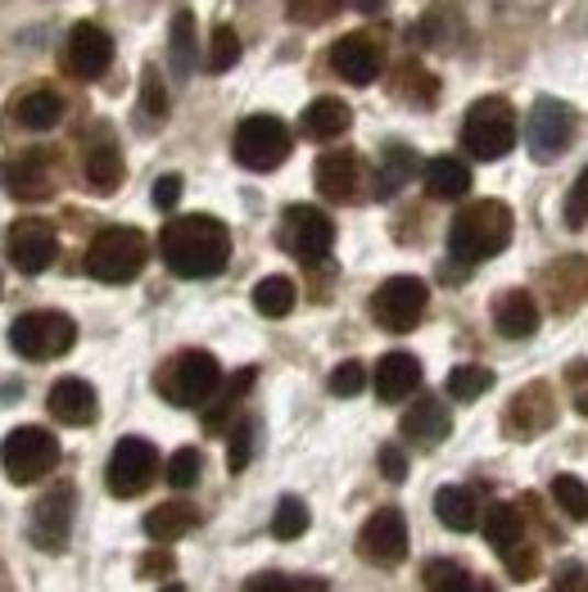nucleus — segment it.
Listing matches in <instances>:
<instances>
[{"label":"nucleus","mask_w":588,"mask_h":592,"mask_svg":"<svg viewBox=\"0 0 588 592\" xmlns=\"http://www.w3.org/2000/svg\"><path fill=\"white\" fill-rule=\"evenodd\" d=\"M168 55H172V72L177 78H191L195 72V14L191 10H181L172 19V32H168Z\"/></svg>","instance_id":"obj_32"},{"label":"nucleus","mask_w":588,"mask_h":592,"mask_svg":"<svg viewBox=\"0 0 588 592\" xmlns=\"http://www.w3.org/2000/svg\"><path fill=\"white\" fill-rule=\"evenodd\" d=\"M494 389V372L489 366H453L449 372V398L457 402H475Z\"/></svg>","instance_id":"obj_35"},{"label":"nucleus","mask_w":588,"mask_h":592,"mask_svg":"<svg viewBox=\"0 0 588 592\" xmlns=\"http://www.w3.org/2000/svg\"><path fill=\"white\" fill-rule=\"evenodd\" d=\"M249 453H253V421H240L231 430V443H227V470L240 475L249 466Z\"/></svg>","instance_id":"obj_45"},{"label":"nucleus","mask_w":588,"mask_h":592,"mask_svg":"<svg viewBox=\"0 0 588 592\" xmlns=\"http://www.w3.org/2000/svg\"><path fill=\"white\" fill-rule=\"evenodd\" d=\"M480 592H494V588H480Z\"/></svg>","instance_id":"obj_56"},{"label":"nucleus","mask_w":588,"mask_h":592,"mask_svg":"<svg viewBox=\"0 0 588 592\" xmlns=\"http://www.w3.org/2000/svg\"><path fill=\"white\" fill-rule=\"evenodd\" d=\"M426 592H480L466 566L457 561H430L426 566Z\"/></svg>","instance_id":"obj_39"},{"label":"nucleus","mask_w":588,"mask_h":592,"mask_svg":"<svg viewBox=\"0 0 588 592\" xmlns=\"http://www.w3.org/2000/svg\"><path fill=\"white\" fill-rule=\"evenodd\" d=\"M231 150H236V163L249 168V172H272L290 159L294 150V140H290V127L276 118V114H253L236 127V140H231Z\"/></svg>","instance_id":"obj_6"},{"label":"nucleus","mask_w":588,"mask_h":592,"mask_svg":"<svg viewBox=\"0 0 588 592\" xmlns=\"http://www.w3.org/2000/svg\"><path fill=\"white\" fill-rule=\"evenodd\" d=\"M159 475V453L150 439H118L114 453H109V466H104V485L114 498H136L155 485Z\"/></svg>","instance_id":"obj_9"},{"label":"nucleus","mask_w":588,"mask_h":592,"mask_svg":"<svg viewBox=\"0 0 588 592\" xmlns=\"http://www.w3.org/2000/svg\"><path fill=\"white\" fill-rule=\"evenodd\" d=\"M59 466V439L42 425H19L0 443V470L10 485H36Z\"/></svg>","instance_id":"obj_5"},{"label":"nucleus","mask_w":588,"mask_h":592,"mask_svg":"<svg viewBox=\"0 0 588 592\" xmlns=\"http://www.w3.org/2000/svg\"><path fill=\"white\" fill-rule=\"evenodd\" d=\"M82 181L95 195H114L123 186V150L109 136L91 140L87 155H82Z\"/></svg>","instance_id":"obj_21"},{"label":"nucleus","mask_w":588,"mask_h":592,"mask_svg":"<svg viewBox=\"0 0 588 592\" xmlns=\"http://www.w3.org/2000/svg\"><path fill=\"white\" fill-rule=\"evenodd\" d=\"M575 412H579V417H588V389H579V394H575Z\"/></svg>","instance_id":"obj_53"},{"label":"nucleus","mask_w":588,"mask_h":592,"mask_svg":"<svg viewBox=\"0 0 588 592\" xmlns=\"http://www.w3.org/2000/svg\"><path fill=\"white\" fill-rule=\"evenodd\" d=\"M304 530H308V506L299 498H281L276 515H272V538L294 543V538H304Z\"/></svg>","instance_id":"obj_40"},{"label":"nucleus","mask_w":588,"mask_h":592,"mask_svg":"<svg viewBox=\"0 0 588 592\" xmlns=\"http://www.w3.org/2000/svg\"><path fill=\"white\" fill-rule=\"evenodd\" d=\"M336 244V227H330V217L321 208H308V204H294L285 213V249L294 258H304V263H321Z\"/></svg>","instance_id":"obj_15"},{"label":"nucleus","mask_w":588,"mask_h":592,"mask_svg":"<svg viewBox=\"0 0 588 592\" xmlns=\"http://www.w3.org/2000/svg\"><path fill=\"white\" fill-rule=\"evenodd\" d=\"M381 46L372 42V36H362V32H349L340 36L336 46H330V68L340 72V78L349 87H372L381 78Z\"/></svg>","instance_id":"obj_17"},{"label":"nucleus","mask_w":588,"mask_h":592,"mask_svg":"<svg viewBox=\"0 0 588 592\" xmlns=\"http://www.w3.org/2000/svg\"><path fill=\"white\" fill-rule=\"evenodd\" d=\"M462 140H466V155L480 159V163H494V159H507L517 150V114H511L507 100H475L466 109V123H462Z\"/></svg>","instance_id":"obj_3"},{"label":"nucleus","mask_w":588,"mask_h":592,"mask_svg":"<svg viewBox=\"0 0 588 592\" xmlns=\"http://www.w3.org/2000/svg\"><path fill=\"white\" fill-rule=\"evenodd\" d=\"M358 177H362V163H358L353 150H330V155L317 159V191L336 204L358 195Z\"/></svg>","instance_id":"obj_22"},{"label":"nucleus","mask_w":588,"mask_h":592,"mask_svg":"<svg viewBox=\"0 0 588 592\" xmlns=\"http://www.w3.org/2000/svg\"><path fill=\"white\" fill-rule=\"evenodd\" d=\"M163 592H186V588H181V583H168V588H163Z\"/></svg>","instance_id":"obj_55"},{"label":"nucleus","mask_w":588,"mask_h":592,"mask_svg":"<svg viewBox=\"0 0 588 592\" xmlns=\"http://www.w3.org/2000/svg\"><path fill=\"white\" fill-rule=\"evenodd\" d=\"M584 221H588V168L575 177V186H570V195H566V227L579 231Z\"/></svg>","instance_id":"obj_47"},{"label":"nucleus","mask_w":588,"mask_h":592,"mask_svg":"<svg viewBox=\"0 0 588 592\" xmlns=\"http://www.w3.org/2000/svg\"><path fill=\"white\" fill-rule=\"evenodd\" d=\"M145 258H150V240L136 227H104L87 249V272L104 285H123L145 267Z\"/></svg>","instance_id":"obj_4"},{"label":"nucleus","mask_w":588,"mask_h":592,"mask_svg":"<svg viewBox=\"0 0 588 592\" xmlns=\"http://www.w3.org/2000/svg\"><path fill=\"white\" fill-rule=\"evenodd\" d=\"M426 191L430 200H462L471 191V168L453 155H439L426 163Z\"/></svg>","instance_id":"obj_29"},{"label":"nucleus","mask_w":588,"mask_h":592,"mask_svg":"<svg viewBox=\"0 0 588 592\" xmlns=\"http://www.w3.org/2000/svg\"><path fill=\"white\" fill-rule=\"evenodd\" d=\"M64 118V95L50 87H32L14 100V123L27 132H50Z\"/></svg>","instance_id":"obj_26"},{"label":"nucleus","mask_w":588,"mask_h":592,"mask_svg":"<svg viewBox=\"0 0 588 592\" xmlns=\"http://www.w3.org/2000/svg\"><path fill=\"white\" fill-rule=\"evenodd\" d=\"M64 64H68L72 78H82V82L104 78L109 64H114V36H109L104 27H95V23H78L68 32Z\"/></svg>","instance_id":"obj_14"},{"label":"nucleus","mask_w":588,"mask_h":592,"mask_svg":"<svg viewBox=\"0 0 588 592\" xmlns=\"http://www.w3.org/2000/svg\"><path fill=\"white\" fill-rule=\"evenodd\" d=\"M358 551L372 566H398L408 557V521L398 506H381L366 515V525L358 530Z\"/></svg>","instance_id":"obj_12"},{"label":"nucleus","mask_w":588,"mask_h":592,"mask_svg":"<svg viewBox=\"0 0 588 592\" xmlns=\"http://www.w3.org/2000/svg\"><path fill=\"white\" fill-rule=\"evenodd\" d=\"M426 304H430L426 281H417V276H389L372 294V317H376V326L394 330V335H408V330L421 321Z\"/></svg>","instance_id":"obj_10"},{"label":"nucleus","mask_w":588,"mask_h":592,"mask_svg":"<svg viewBox=\"0 0 588 592\" xmlns=\"http://www.w3.org/2000/svg\"><path fill=\"white\" fill-rule=\"evenodd\" d=\"M200 525V515L191 502H159L150 515H145V534L155 543H172V538H186Z\"/></svg>","instance_id":"obj_28"},{"label":"nucleus","mask_w":588,"mask_h":592,"mask_svg":"<svg viewBox=\"0 0 588 592\" xmlns=\"http://www.w3.org/2000/svg\"><path fill=\"white\" fill-rule=\"evenodd\" d=\"M421 389V362L412 353H385L376 362V398L381 402H403Z\"/></svg>","instance_id":"obj_20"},{"label":"nucleus","mask_w":588,"mask_h":592,"mask_svg":"<svg viewBox=\"0 0 588 592\" xmlns=\"http://www.w3.org/2000/svg\"><path fill=\"white\" fill-rule=\"evenodd\" d=\"M485 543L498 551V557H511V551L525 543V521H521V511L511 506V502H498L485 515Z\"/></svg>","instance_id":"obj_30"},{"label":"nucleus","mask_w":588,"mask_h":592,"mask_svg":"<svg viewBox=\"0 0 588 592\" xmlns=\"http://www.w3.org/2000/svg\"><path fill=\"white\" fill-rule=\"evenodd\" d=\"M511 244V208L502 200H475L457 208L449 227V253L457 263H485Z\"/></svg>","instance_id":"obj_2"},{"label":"nucleus","mask_w":588,"mask_h":592,"mask_svg":"<svg viewBox=\"0 0 588 592\" xmlns=\"http://www.w3.org/2000/svg\"><path fill=\"white\" fill-rule=\"evenodd\" d=\"M381 475L389 479V485H403V479H408V457H403L394 443H389V448H381Z\"/></svg>","instance_id":"obj_51"},{"label":"nucleus","mask_w":588,"mask_h":592,"mask_svg":"<svg viewBox=\"0 0 588 592\" xmlns=\"http://www.w3.org/2000/svg\"><path fill=\"white\" fill-rule=\"evenodd\" d=\"M285 10H290L294 23L317 27V23H330V19H336V14L344 10V0H285Z\"/></svg>","instance_id":"obj_41"},{"label":"nucleus","mask_w":588,"mask_h":592,"mask_svg":"<svg viewBox=\"0 0 588 592\" xmlns=\"http://www.w3.org/2000/svg\"><path fill=\"white\" fill-rule=\"evenodd\" d=\"M494 326H498V335H507V340H530L539 330V304L530 299V289L502 294L498 308H494Z\"/></svg>","instance_id":"obj_24"},{"label":"nucleus","mask_w":588,"mask_h":592,"mask_svg":"<svg viewBox=\"0 0 588 592\" xmlns=\"http://www.w3.org/2000/svg\"><path fill=\"white\" fill-rule=\"evenodd\" d=\"M177 200H181V177H177V172L159 177V181H155V208H172Z\"/></svg>","instance_id":"obj_52"},{"label":"nucleus","mask_w":588,"mask_h":592,"mask_svg":"<svg viewBox=\"0 0 588 592\" xmlns=\"http://www.w3.org/2000/svg\"><path fill=\"white\" fill-rule=\"evenodd\" d=\"M159 389L177 407H204V402L217 398V389H223V366H217L213 353L191 349V353H181L168 372H163Z\"/></svg>","instance_id":"obj_8"},{"label":"nucleus","mask_w":588,"mask_h":592,"mask_svg":"<svg viewBox=\"0 0 588 592\" xmlns=\"http://www.w3.org/2000/svg\"><path fill=\"white\" fill-rule=\"evenodd\" d=\"M10 191L19 200H46L50 195V159L46 155H23L10 168Z\"/></svg>","instance_id":"obj_31"},{"label":"nucleus","mask_w":588,"mask_h":592,"mask_svg":"<svg viewBox=\"0 0 588 592\" xmlns=\"http://www.w3.org/2000/svg\"><path fill=\"white\" fill-rule=\"evenodd\" d=\"M570 136H575V109L566 100H553V95L534 100V109H530V155L539 163H553L557 155H566Z\"/></svg>","instance_id":"obj_11"},{"label":"nucleus","mask_w":588,"mask_h":592,"mask_svg":"<svg viewBox=\"0 0 588 592\" xmlns=\"http://www.w3.org/2000/svg\"><path fill=\"white\" fill-rule=\"evenodd\" d=\"M46 407H50V417L64 421V425H91L95 412H100L95 389H91L82 376H64V380H55L50 394H46Z\"/></svg>","instance_id":"obj_19"},{"label":"nucleus","mask_w":588,"mask_h":592,"mask_svg":"<svg viewBox=\"0 0 588 592\" xmlns=\"http://www.w3.org/2000/svg\"><path fill=\"white\" fill-rule=\"evenodd\" d=\"M200 453L195 448H177L172 457H168V485L172 489H191L195 485V479H200Z\"/></svg>","instance_id":"obj_43"},{"label":"nucleus","mask_w":588,"mask_h":592,"mask_svg":"<svg viewBox=\"0 0 588 592\" xmlns=\"http://www.w3.org/2000/svg\"><path fill=\"white\" fill-rule=\"evenodd\" d=\"M5 253H10V263L23 276H42L55 258H59V236H55L50 221L23 217V221H14L10 236H5Z\"/></svg>","instance_id":"obj_13"},{"label":"nucleus","mask_w":588,"mask_h":592,"mask_svg":"<svg viewBox=\"0 0 588 592\" xmlns=\"http://www.w3.org/2000/svg\"><path fill=\"white\" fill-rule=\"evenodd\" d=\"M249 385H253V366H245V372H236V376H231V385H227L223 394H217V402L208 407V425H213V430H217V425H223V417L231 412V402L249 394Z\"/></svg>","instance_id":"obj_42"},{"label":"nucleus","mask_w":588,"mask_h":592,"mask_svg":"<svg viewBox=\"0 0 588 592\" xmlns=\"http://www.w3.org/2000/svg\"><path fill=\"white\" fill-rule=\"evenodd\" d=\"M417 172V155L408 150V145H389L385 150V159H381V181H376V195L385 200V195H394L403 181H408Z\"/></svg>","instance_id":"obj_33"},{"label":"nucleus","mask_w":588,"mask_h":592,"mask_svg":"<svg viewBox=\"0 0 588 592\" xmlns=\"http://www.w3.org/2000/svg\"><path fill=\"white\" fill-rule=\"evenodd\" d=\"M159 253L172 276L181 281H204L217 276L231 258V231L217 217L191 213V217H172L163 236H159Z\"/></svg>","instance_id":"obj_1"},{"label":"nucleus","mask_w":588,"mask_h":592,"mask_svg":"<svg viewBox=\"0 0 588 592\" xmlns=\"http://www.w3.org/2000/svg\"><path fill=\"white\" fill-rule=\"evenodd\" d=\"M366 389V366L362 362H340L336 372H330V394L336 398H358Z\"/></svg>","instance_id":"obj_44"},{"label":"nucleus","mask_w":588,"mask_h":592,"mask_svg":"<svg viewBox=\"0 0 588 592\" xmlns=\"http://www.w3.org/2000/svg\"><path fill=\"white\" fill-rule=\"evenodd\" d=\"M434 515H439V525H449V530L466 534V530L480 525V502H475L471 489L449 485V489H439V493H434Z\"/></svg>","instance_id":"obj_27"},{"label":"nucleus","mask_w":588,"mask_h":592,"mask_svg":"<svg viewBox=\"0 0 588 592\" xmlns=\"http://www.w3.org/2000/svg\"><path fill=\"white\" fill-rule=\"evenodd\" d=\"M449 430H453V421H449V412H444V402H439V398H417L408 412H403V439L421 443V448L444 443Z\"/></svg>","instance_id":"obj_23"},{"label":"nucleus","mask_w":588,"mask_h":592,"mask_svg":"<svg viewBox=\"0 0 588 592\" xmlns=\"http://www.w3.org/2000/svg\"><path fill=\"white\" fill-rule=\"evenodd\" d=\"M299 127H304L308 140H336V136H344L353 127V109L344 100H336V95H321V100H313L304 109Z\"/></svg>","instance_id":"obj_25"},{"label":"nucleus","mask_w":588,"mask_h":592,"mask_svg":"<svg viewBox=\"0 0 588 592\" xmlns=\"http://www.w3.org/2000/svg\"><path fill=\"white\" fill-rule=\"evenodd\" d=\"M172 570H177V561H172L168 547H155V551H145V557H140V574L145 579H168Z\"/></svg>","instance_id":"obj_49"},{"label":"nucleus","mask_w":588,"mask_h":592,"mask_svg":"<svg viewBox=\"0 0 588 592\" xmlns=\"http://www.w3.org/2000/svg\"><path fill=\"white\" fill-rule=\"evenodd\" d=\"M553 502L566 521H588V485L579 475H557L553 479Z\"/></svg>","instance_id":"obj_36"},{"label":"nucleus","mask_w":588,"mask_h":592,"mask_svg":"<svg viewBox=\"0 0 588 592\" xmlns=\"http://www.w3.org/2000/svg\"><path fill=\"white\" fill-rule=\"evenodd\" d=\"M553 579H557V592H588V566L579 561H562Z\"/></svg>","instance_id":"obj_50"},{"label":"nucleus","mask_w":588,"mask_h":592,"mask_svg":"<svg viewBox=\"0 0 588 592\" xmlns=\"http://www.w3.org/2000/svg\"><path fill=\"white\" fill-rule=\"evenodd\" d=\"M68 530H72V489L59 485V489H50L42 502L32 506L27 538H32V547H42V551H64L68 547Z\"/></svg>","instance_id":"obj_16"},{"label":"nucleus","mask_w":588,"mask_h":592,"mask_svg":"<svg viewBox=\"0 0 588 592\" xmlns=\"http://www.w3.org/2000/svg\"><path fill=\"white\" fill-rule=\"evenodd\" d=\"M507 561V570H511V579L517 583H525V579H534V570H539V551L530 547V543H521L511 557H502Z\"/></svg>","instance_id":"obj_48"},{"label":"nucleus","mask_w":588,"mask_h":592,"mask_svg":"<svg viewBox=\"0 0 588 592\" xmlns=\"http://www.w3.org/2000/svg\"><path fill=\"white\" fill-rule=\"evenodd\" d=\"M385 5V0H358V10H366V14H376Z\"/></svg>","instance_id":"obj_54"},{"label":"nucleus","mask_w":588,"mask_h":592,"mask_svg":"<svg viewBox=\"0 0 588 592\" xmlns=\"http://www.w3.org/2000/svg\"><path fill=\"white\" fill-rule=\"evenodd\" d=\"M10 344L27 362H50V357H64L72 344H78V326H72V317H64V312H23L10 326Z\"/></svg>","instance_id":"obj_7"},{"label":"nucleus","mask_w":588,"mask_h":592,"mask_svg":"<svg viewBox=\"0 0 588 592\" xmlns=\"http://www.w3.org/2000/svg\"><path fill=\"white\" fill-rule=\"evenodd\" d=\"M140 109H145V118H163V114H168V91H163V82H159V72H155V68H145Z\"/></svg>","instance_id":"obj_46"},{"label":"nucleus","mask_w":588,"mask_h":592,"mask_svg":"<svg viewBox=\"0 0 588 592\" xmlns=\"http://www.w3.org/2000/svg\"><path fill=\"white\" fill-rule=\"evenodd\" d=\"M253 308L263 317H285L294 308V281L290 276H263L253 285Z\"/></svg>","instance_id":"obj_34"},{"label":"nucleus","mask_w":588,"mask_h":592,"mask_svg":"<svg viewBox=\"0 0 588 592\" xmlns=\"http://www.w3.org/2000/svg\"><path fill=\"white\" fill-rule=\"evenodd\" d=\"M236 64H240V36H236V27L217 23L213 36H208V59H204V68H208V72H231Z\"/></svg>","instance_id":"obj_37"},{"label":"nucleus","mask_w":588,"mask_h":592,"mask_svg":"<svg viewBox=\"0 0 588 592\" xmlns=\"http://www.w3.org/2000/svg\"><path fill=\"white\" fill-rule=\"evenodd\" d=\"M553 417H557V402H553V394H547V385H530L507 407V434L511 439L543 434L547 425H553Z\"/></svg>","instance_id":"obj_18"},{"label":"nucleus","mask_w":588,"mask_h":592,"mask_svg":"<svg viewBox=\"0 0 588 592\" xmlns=\"http://www.w3.org/2000/svg\"><path fill=\"white\" fill-rule=\"evenodd\" d=\"M240 592H321V579H299V574H285V570H259L249 574Z\"/></svg>","instance_id":"obj_38"}]
</instances>
